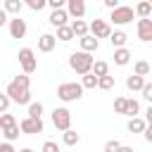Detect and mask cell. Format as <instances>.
I'll use <instances>...</instances> for the list:
<instances>
[{
  "instance_id": "1",
  "label": "cell",
  "mask_w": 152,
  "mask_h": 152,
  "mask_svg": "<svg viewBox=\"0 0 152 152\" xmlns=\"http://www.w3.org/2000/svg\"><path fill=\"white\" fill-rule=\"evenodd\" d=\"M28 86H31L28 74H19V76H14V78L7 83V88H5V93H7L10 102L28 104V102H31V90H28Z\"/></svg>"
},
{
  "instance_id": "2",
  "label": "cell",
  "mask_w": 152,
  "mask_h": 152,
  "mask_svg": "<svg viewBox=\"0 0 152 152\" xmlns=\"http://www.w3.org/2000/svg\"><path fill=\"white\" fill-rule=\"evenodd\" d=\"M57 97L62 102H76L83 97V86L76 83V81H69V83H59L57 86Z\"/></svg>"
},
{
  "instance_id": "3",
  "label": "cell",
  "mask_w": 152,
  "mask_h": 152,
  "mask_svg": "<svg viewBox=\"0 0 152 152\" xmlns=\"http://www.w3.org/2000/svg\"><path fill=\"white\" fill-rule=\"evenodd\" d=\"M69 66H71L76 74L90 71V66H93V52H86V50L71 52V55H69Z\"/></svg>"
},
{
  "instance_id": "4",
  "label": "cell",
  "mask_w": 152,
  "mask_h": 152,
  "mask_svg": "<svg viewBox=\"0 0 152 152\" xmlns=\"http://www.w3.org/2000/svg\"><path fill=\"white\" fill-rule=\"evenodd\" d=\"M133 17H135V12H133V7H128V5H116V7H112V14H109L112 24H116V26L131 24Z\"/></svg>"
},
{
  "instance_id": "5",
  "label": "cell",
  "mask_w": 152,
  "mask_h": 152,
  "mask_svg": "<svg viewBox=\"0 0 152 152\" xmlns=\"http://www.w3.org/2000/svg\"><path fill=\"white\" fill-rule=\"evenodd\" d=\"M17 57H19V64H21V71L24 74H33L38 69V59H36V52L31 48H21Z\"/></svg>"
},
{
  "instance_id": "6",
  "label": "cell",
  "mask_w": 152,
  "mask_h": 152,
  "mask_svg": "<svg viewBox=\"0 0 152 152\" xmlns=\"http://www.w3.org/2000/svg\"><path fill=\"white\" fill-rule=\"evenodd\" d=\"M19 128L26 135H36V133H43L45 124H43V116H24L19 121Z\"/></svg>"
},
{
  "instance_id": "7",
  "label": "cell",
  "mask_w": 152,
  "mask_h": 152,
  "mask_svg": "<svg viewBox=\"0 0 152 152\" xmlns=\"http://www.w3.org/2000/svg\"><path fill=\"white\" fill-rule=\"evenodd\" d=\"M52 126H55L57 131L69 128V126H71V112H69L66 107H55V109H52Z\"/></svg>"
},
{
  "instance_id": "8",
  "label": "cell",
  "mask_w": 152,
  "mask_h": 152,
  "mask_svg": "<svg viewBox=\"0 0 152 152\" xmlns=\"http://www.w3.org/2000/svg\"><path fill=\"white\" fill-rule=\"evenodd\" d=\"M88 33H93V36L100 40V38H107V36L112 33V26H109L104 19H93V21L88 24Z\"/></svg>"
},
{
  "instance_id": "9",
  "label": "cell",
  "mask_w": 152,
  "mask_h": 152,
  "mask_svg": "<svg viewBox=\"0 0 152 152\" xmlns=\"http://www.w3.org/2000/svg\"><path fill=\"white\" fill-rule=\"evenodd\" d=\"M7 24H10V36L12 38H24L26 36V31H28V26H26V21L17 14L14 19H7Z\"/></svg>"
},
{
  "instance_id": "10",
  "label": "cell",
  "mask_w": 152,
  "mask_h": 152,
  "mask_svg": "<svg viewBox=\"0 0 152 152\" xmlns=\"http://www.w3.org/2000/svg\"><path fill=\"white\" fill-rule=\"evenodd\" d=\"M138 38L142 43H150L152 40V19L150 17H140L138 19Z\"/></svg>"
},
{
  "instance_id": "11",
  "label": "cell",
  "mask_w": 152,
  "mask_h": 152,
  "mask_svg": "<svg viewBox=\"0 0 152 152\" xmlns=\"http://www.w3.org/2000/svg\"><path fill=\"white\" fill-rule=\"evenodd\" d=\"M64 10H66V14L69 17H83L86 14V0H66V5H64Z\"/></svg>"
},
{
  "instance_id": "12",
  "label": "cell",
  "mask_w": 152,
  "mask_h": 152,
  "mask_svg": "<svg viewBox=\"0 0 152 152\" xmlns=\"http://www.w3.org/2000/svg\"><path fill=\"white\" fill-rule=\"evenodd\" d=\"M78 43H81V50H86V52H95V50L100 48V40H97L93 33H83V36H78Z\"/></svg>"
},
{
  "instance_id": "13",
  "label": "cell",
  "mask_w": 152,
  "mask_h": 152,
  "mask_svg": "<svg viewBox=\"0 0 152 152\" xmlns=\"http://www.w3.org/2000/svg\"><path fill=\"white\" fill-rule=\"evenodd\" d=\"M66 19H69V14H66V10L64 7H55L52 12H50V17H48V21L57 28V26H62V24H66Z\"/></svg>"
},
{
  "instance_id": "14",
  "label": "cell",
  "mask_w": 152,
  "mask_h": 152,
  "mask_svg": "<svg viewBox=\"0 0 152 152\" xmlns=\"http://www.w3.org/2000/svg\"><path fill=\"white\" fill-rule=\"evenodd\" d=\"M55 45H57V38H55L52 33H43V36L38 38V50H40V52H52Z\"/></svg>"
},
{
  "instance_id": "15",
  "label": "cell",
  "mask_w": 152,
  "mask_h": 152,
  "mask_svg": "<svg viewBox=\"0 0 152 152\" xmlns=\"http://www.w3.org/2000/svg\"><path fill=\"white\" fill-rule=\"evenodd\" d=\"M131 62V50L126 48V45H121V48H114V64H119V66H126Z\"/></svg>"
},
{
  "instance_id": "16",
  "label": "cell",
  "mask_w": 152,
  "mask_h": 152,
  "mask_svg": "<svg viewBox=\"0 0 152 152\" xmlns=\"http://www.w3.org/2000/svg\"><path fill=\"white\" fill-rule=\"evenodd\" d=\"M147 126V121L145 119H140L138 114L135 116H128V124H126V128H128V133H142V128Z\"/></svg>"
},
{
  "instance_id": "17",
  "label": "cell",
  "mask_w": 152,
  "mask_h": 152,
  "mask_svg": "<svg viewBox=\"0 0 152 152\" xmlns=\"http://www.w3.org/2000/svg\"><path fill=\"white\" fill-rule=\"evenodd\" d=\"M62 142H64V145H69V147H74V145H78V142H81V135L69 126V128H64V131H62Z\"/></svg>"
},
{
  "instance_id": "18",
  "label": "cell",
  "mask_w": 152,
  "mask_h": 152,
  "mask_svg": "<svg viewBox=\"0 0 152 152\" xmlns=\"http://www.w3.org/2000/svg\"><path fill=\"white\" fill-rule=\"evenodd\" d=\"M55 38L62 40V43H69V40H74L76 36H74V31H71L69 24H62V26H57V36H55Z\"/></svg>"
},
{
  "instance_id": "19",
  "label": "cell",
  "mask_w": 152,
  "mask_h": 152,
  "mask_svg": "<svg viewBox=\"0 0 152 152\" xmlns=\"http://www.w3.org/2000/svg\"><path fill=\"white\" fill-rule=\"evenodd\" d=\"M107 38H109L112 48H121V45H126V43H128V36H126L124 31H112Z\"/></svg>"
},
{
  "instance_id": "20",
  "label": "cell",
  "mask_w": 152,
  "mask_h": 152,
  "mask_svg": "<svg viewBox=\"0 0 152 152\" xmlns=\"http://www.w3.org/2000/svg\"><path fill=\"white\" fill-rule=\"evenodd\" d=\"M124 114H126V116H135V114H140V102L133 100V97H126V102H124Z\"/></svg>"
},
{
  "instance_id": "21",
  "label": "cell",
  "mask_w": 152,
  "mask_h": 152,
  "mask_svg": "<svg viewBox=\"0 0 152 152\" xmlns=\"http://www.w3.org/2000/svg\"><path fill=\"white\" fill-rule=\"evenodd\" d=\"M83 78H81V86H83V90H93V88H97V76L93 74V71H86V74H81Z\"/></svg>"
},
{
  "instance_id": "22",
  "label": "cell",
  "mask_w": 152,
  "mask_h": 152,
  "mask_svg": "<svg viewBox=\"0 0 152 152\" xmlns=\"http://www.w3.org/2000/svg\"><path fill=\"white\" fill-rule=\"evenodd\" d=\"M142 83H145V76H138V74H131V76L126 78V88H128V90H133V93H135V90H140V88H142Z\"/></svg>"
},
{
  "instance_id": "23",
  "label": "cell",
  "mask_w": 152,
  "mask_h": 152,
  "mask_svg": "<svg viewBox=\"0 0 152 152\" xmlns=\"http://www.w3.org/2000/svg\"><path fill=\"white\" fill-rule=\"evenodd\" d=\"M69 26H71V31H74V36H76V38H78V36H83V33H88V24H86L81 17H76Z\"/></svg>"
},
{
  "instance_id": "24",
  "label": "cell",
  "mask_w": 152,
  "mask_h": 152,
  "mask_svg": "<svg viewBox=\"0 0 152 152\" xmlns=\"http://www.w3.org/2000/svg\"><path fill=\"white\" fill-rule=\"evenodd\" d=\"M97 88H100V90H112V88H114V76H112V74L97 76Z\"/></svg>"
},
{
  "instance_id": "25",
  "label": "cell",
  "mask_w": 152,
  "mask_h": 152,
  "mask_svg": "<svg viewBox=\"0 0 152 152\" xmlns=\"http://www.w3.org/2000/svg\"><path fill=\"white\" fill-rule=\"evenodd\" d=\"M21 7H24L21 0H5V5H2V10H5L7 14H19Z\"/></svg>"
},
{
  "instance_id": "26",
  "label": "cell",
  "mask_w": 152,
  "mask_h": 152,
  "mask_svg": "<svg viewBox=\"0 0 152 152\" xmlns=\"http://www.w3.org/2000/svg\"><path fill=\"white\" fill-rule=\"evenodd\" d=\"M138 17H150L152 14V2H147V0H140L138 5H135V10H133Z\"/></svg>"
},
{
  "instance_id": "27",
  "label": "cell",
  "mask_w": 152,
  "mask_h": 152,
  "mask_svg": "<svg viewBox=\"0 0 152 152\" xmlns=\"http://www.w3.org/2000/svg\"><path fill=\"white\" fill-rule=\"evenodd\" d=\"M90 71L95 74V76H102V74H109V64L107 62H102V59H93V66H90Z\"/></svg>"
},
{
  "instance_id": "28",
  "label": "cell",
  "mask_w": 152,
  "mask_h": 152,
  "mask_svg": "<svg viewBox=\"0 0 152 152\" xmlns=\"http://www.w3.org/2000/svg\"><path fill=\"white\" fill-rule=\"evenodd\" d=\"M133 74H138V76H147V74H150V62L138 59V62L133 64Z\"/></svg>"
},
{
  "instance_id": "29",
  "label": "cell",
  "mask_w": 152,
  "mask_h": 152,
  "mask_svg": "<svg viewBox=\"0 0 152 152\" xmlns=\"http://www.w3.org/2000/svg\"><path fill=\"white\" fill-rule=\"evenodd\" d=\"M19 133H21V128H19V124H12V126H7V128H2V135H5L7 140H17V138H19Z\"/></svg>"
},
{
  "instance_id": "30",
  "label": "cell",
  "mask_w": 152,
  "mask_h": 152,
  "mask_svg": "<svg viewBox=\"0 0 152 152\" xmlns=\"http://www.w3.org/2000/svg\"><path fill=\"white\" fill-rule=\"evenodd\" d=\"M12 124H17L14 114H7V112H2V114H0V128H7V126H12Z\"/></svg>"
},
{
  "instance_id": "31",
  "label": "cell",
  "mask_w": 152,
  "mask_h": 152,
  "mask_svg": "<svg viewBox=\"0 0 152 152\" xmlns=\"http://www.w3.org/2000/svg\"><path fill=\"white\" fill-rule=\"evenodd\" d=\"M28 116H43V104L40 102H28Z\"/></svg>"
},
{
  "instance_id": "32",
  "label": "cell",
  "mask_w": 152,
  "mask_h": 152,
  "mask_svg": "<svg viewBox=\"0 0 152 152\" xmlns=\"http://www.w3.org/2000/svg\"><path fill=\"white\" fill-rule=\"evenodd\" d=\"M140 93H142V97L147 100V102H152V83H142V88H140Z\"/></svg>"
},
{
  "instance_id": "33",
  "label": "cell",
  "mask_w": 152,
  "mask_h": 152,
  "mask_svg": "<svg viewBox=\"0 0 152 152\" xmlns=\"http://www.w3.org/2000/svg\"><path fill=\"white\" fill-rule=\"evenodd\" d=\"M26 5H28V7L33 10V12H40V10H43V7L48 5V0H28Z\"/></svg>"
},
{
  "instance_id": "34",
  "label": "cell",
  "mask_w": 152,
  "mask_h": 152,
  "mask_svg": "<svg viewBox=\"0 0 152 152\" xmlns=\"http://www.w3.org/2000/svg\"><path fill=\"white\" fill-rule=\"evenodd\" d=\"M43 152H59V145L52 142V140H45L43 142Z\"/></svg>"
},
{
  "instance_id": "35",
  "label": "cell",
  "mask_w": 152,
  "mask_h": 152,
  "mask_svg": "<svg viewBox=\"0 0 152 152\" xmlns=\"http://www.w3.org/2000/svg\"><path fill=\"white\" fill-rule=\"evenodd\" d=\"M114 150H121V142L119 140H107L104 142V152H114Z\"/></svg>"
},
{
  "instance_id": "36",
  "label": "cell",
  "mask_w": 152,
  "mask_h": 152,
  "mask_svg": "<svg viewBox=\"0 0 152 152\" xmlns=\"http://www.w3.org/2000/svg\"><path fill=\"white\" fill-rule=\"evenodd\" d=\"M124 102H126V97H116L114 100V112L116 114H124Z\"/></svg>"
},
{
  "instance_id": "37",
  "label": "cell",
  "mask_w": 152,
  "mask_h": 152,
  "mask_svg": "<svg viewBox=\"0 0 152 152\" xmlns=\"http://www.w3.org/2000/svg\"><path fill=\"white\" fill-rule=\"evenodd\" d=\"M7 107H10V97L7 93H0V112H7Z\"/></svg>"
},
{
  "instance_id": "38",
  "label": "cell",
  "mask_w": 152,
  "mask_h": 152,
  "mask_svg": "<svg viewBox=\"0 0 152 152\" xmlns=\"http://www.w3.org/2000/svg\"><path fill=\"white\" fill-rule=\"evenodd\" d=\"M0 152H14V145H12V140H5V142H0Z\"/></svg>"
},
{
  "instance_id": "39",
  "label": "cell",
  "mask_w": 152,
  "mask_h": 152,
  "mask_svg": "<svg viewBox=\"0 0 152 152\" xmlns=\"http://www.w3.org/2000/svg\"><path fill=\"white\" fill-rule=\"evenodd\" d=\"M142 133H145V140H147V142H152V126H150V124L142 128Z\"/></svg>"
},
{
  "instance_id": "40",
  "label": "cell",
  "mask_w": 152,
  "mask_h": 152,
  "mask_svg": "<svg viewBox=\"0 0 152 152\" xmlns=\"http://www.w3.org/2000/svg\"><path fill=\"white\" fill-rule=\"evenodd\" d=\"M48 5L55 10V7H64V5H66V0H48Z\"/></svg>"
},
{
  "instance_id": "41",
  "label": "cell",
  "mask_w": 152,
  "mask_h": 152,
  "mask_svg": "<svg viewBox=\"0 0 152 152\" xmlns=\"http://www.w3.org/2000/svg\"><path fill=\"white\" fill-rule=\"evenodd\" d=\"M102 2H104V7H107V10H112V7H116V5H119V0H102Z\"/></svg>"
},
{
  "instance_id": "42",
  "label": "cell",
  "mask_w": 152,
  "mask_h": 152,
  "mask_svg": "<svg viewBox=\"0 0 152 152\" xmlns=\"http://www.w3.org/2000/svg\"><path fill=\"white\" fill-rule=\"evenodd\" d=\"M5 24H7V12L0 7V26H5Z\"/></svg>"
},
{
  "instance_id": "43",
  "label": "cell",
  "mask_w": 152,
  "mask_h": 152,
  "mask_svg": "<svg viewBox=\"0 0 152 152\" xmlns=\"http://www.w3.org/2000/svg\"><path fill=\"white\" fill-rule=\"evenodd\" d=\"M145 121H147V124H152V107H147V109H145Z\"/></svg>"
},
{
  "instance_id": "44",
  "label": "cell",
  "mask_w": 152,
  "mask_h": 152,
  "mask_svg": "<svg viewBox=\"0 0 152 152\" xmlns=\"http://www.w3.org/2000/svg\"><path fill=\"white\" fill-rule=\"evenodd\" d=\"M21 2H28V0H21Z\"/></svg>"
},
{
  "instance_id": "45",
  "label": "cell",
  "mask_w": 152,
  "mask_h": 152,
  "mask_svg": "<svg viewBox=\"0 0 152 152\" xmlns=\"http://www.w3.org/2000/svg\"><path fill=\"white\" fill-rule=\"evenodd\" d=\"M147 2H152V0H147Z\"/></svg>"
}]
</instances>
